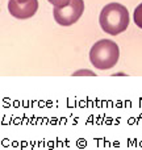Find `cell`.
Returning a JSON list of instances; mask_svg holds the SVG:
<instances>
[{
    "label": "cell",
    "instance_id": "cell-3",
    "mask_svg": "<svg viewBox=\"0 0 142 150\" xmlns=\"http://www.w3.org/2000/svg\"><path fill=\"white\" fill-rule=\"evenodd\" d=\"M84 12V1L83 0H71L66 7L54 8L53 16L54 20L62 26H70L75 24Z\"/></svg>",
    "mask_w": 142,
    "mask_h": 150
},
{
    "label": "cell",
    "instance_id": "cell-1",
    "mask_svg": "<svg viewBox=\"0 0 142 150\" xmlns=\"http://www.w3.org/2000/svg\"><path fill=\"white\" fill-rule=\"evenodd\" d=\"M129 12L126 7L120 3H109L100 12V26L105 33L111 36H117L126 30L129 25Z\"/></svg>",
    "mask_w": 142,
    "mask_h": 150
},
{
    "label": "cell",
    "instance_id": "cell-7",
    "mask_svg": "<svg viewBox=\"0 0 142 150\" xmlns=\"http://www.w3.org/2000/svg\"><path fill=\"white\" fill-rule=\"evenodd\" d=\"M18 3H26V1H29V0H17Z\"/></svg>",
    "mask_w": 142,
    "mask_h": 150
},
{
    "label": "cell",
    "instance_id": "cell-6",
    "mask_svg": "<svg viewBox=\"0 0 142 150\" xmlns=\"http://www.w3.org/2000/svg\"><path fill=\"white\" fill-rule=\"evenodd\" d=\"M50 4H53L55 8H62V7H66L71 3V0H47Z\"/></svg>",
    "mask_w": 142,
    "mask_h": 150
},
{
    "label": "cell",
    "instance_id": "cell-2",
    "mask_svg": "<svg viewBox=\"0 0 142 150\" xmlns=\"http://www.w3.org/2000/svg\"><path fill=\"white\" fill-rule=\"evenodd\" d=\"M119 45L112 40H100L95 42L90 52V61L99 70H109L119 62Z\"/></svg>",
    "mask_w": 142,
    "mask_h": 150
},
{
    "label": "cell",
    "instance_id": "cell-4",
    "mask_svg": "<svg viewBox=\"0 0 142 150\" xmlns=\"http://www.w3.org/2000/svg\"><path fill=\"white\" fill-rule=\"evenodd\" d=\"M38 9V0H29L26 3H18L17 0L8 1V11L15 18L26 20L36 15Z\"/></svg>",
    "mask_w": 142,
    "mask_h": 150
},
{
    "label": "cell",
    "instance_id": "cell-5",
    "mask_svg": "<svg viewBox=\"0 0 142 150\" xmlns=\"http://www.w3.org/2000/svg\"><path fill=\"white\" fill-rule=\"evenodd\" d=\"M133 20H134L136 25L138 28L142 29V3L140 5H137V8L134 9V15H133Z\"/></svg>",
    "mask_w": 142,
    "mask_h": 150
}]
</instances>
